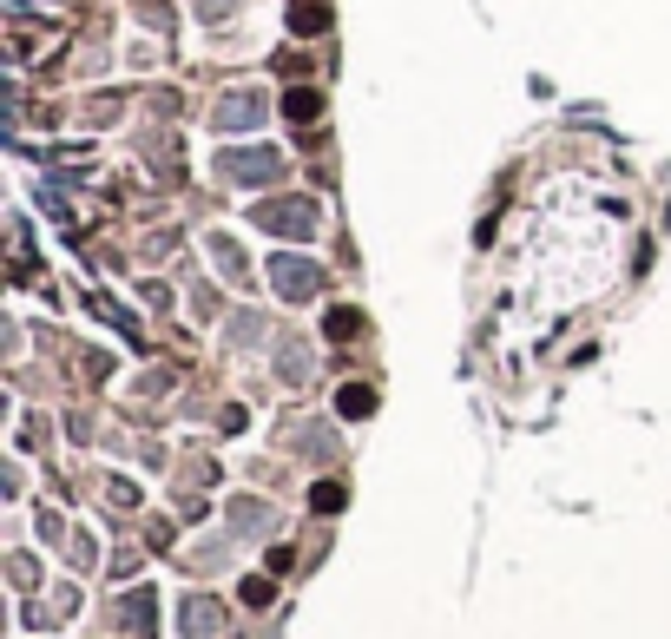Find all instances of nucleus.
<instances>
[{
	"label": "nucleus",
	"instance_id": "f257e3e1",
	"mask_svg": "<svg viewBox=\"0 0 671 639\" xmlns=\"http://www.w3.org/2000/svg\"><path fill=\"white\" fill-rule=\"evenodd\" d=\"M257 224L270 238H316V205L310 198H270V205H257Z\"/></svg>",
	"mask_w": 671,
	"mask_h": 639
},
{
	"label": "nucleus",
	"instance_id": "f03ea898",
	"mask_svg": "<svg viewBox=\"0 0 671 639\" xmlns=\"http://www.w3.org/2000/svg\"><path fill=\"white\" fill-rule=\"evenodd\" d=\"M224 178H237V185H270V178L283 172V159L270 152V145H250V152H224Z\"/></svg>",
	"mask_w": 671,
	"mask_h": 639
},
{
	"label": "nucleus",
	"instance_id": "7ed1b4c3",
	"mask_svg": "<svg viewBox=\"0 0 671 639\" xmlns=\"http://www.w3.org/2000/svg\"><path fill=\"white\" fill-rule=\"evenodd\" d=\"M270 284L283 290V297H316V284H323V271H316L310 257H277V264H270Z\"/></svg>",
	"mask_w": 671,
	"mask_h": 639
},
{
	"label": "nucleus",
	"instance_id": "20e7f679",
	"mask_svg": "<svg viewBox=\"0 0 671 639\" xmlns=\"http://www.w3.org/2000/svg\"><path fill=\"white\" fill-rule=\"evenodd\" d=\"M257 119H264V93H231V99L211 106V126L218 132H250Z\"/></svg>",
	"mask_w": 671,
	"mask_h": 639
},
{
	"label": "nucleus",
	"instance_id": "39448f33",
	"mask_svg": "<svg viewBox=\"0 0 671 639\" xmlns=\"http://www.w3.org/2000/svg\"><path fill=\"white\" fill-rule=\"evenodd\" d=\"M119 626L132 639H158V593H125L119 600Z\"/></svg>",
	"mask_w": 671,
	"mask_h": 639
},
{
	"label": "nucleus",
	"instance_id": "423d86ee",
	"mask_svg": "<svg viewBox=\"0 0 671 639\" xmlns=\"http://www.w3.org/2000/svg\"><path fill=\"white\" fill-rule=\"evenodd\" d=\"M218 626H224V607H218V600H204V593H191V600H185V633L191 639H211Z\"/></svg>",
	"mask_w": 671,
	"mask_h": 639
},
{
	"label": "nucleus",
	"instance_id": "0eeeda50",
	"mask_svg": "<svg viewBox=\"0 0 671 639\" xmlns=\"http://www.w3.org/2000/svg\"><path fill=\"white\" fill-rule=\"evenodd\" d=\"M283 112H290L297 126H310V119H323V93H310V86H290V93H283Z\"/></svg>",
	"mask_w": 671,
	"mask_h": 639
},
{
	"label": "nucleus",
	"instance_id": "6e6552de",
	"mask_svg": "<svg viewBox=\"0 0 671 639\" xmlns=\"http://www.w3.org/2000/svg\"><path fill=\"white\" fill-rule=\"evenodd\" d=\"M290 27H297V33H323V27H329V7H323V0H297Z\"/></svg>",
	"mask_w": 671,
	"mask_h": 639
},
{
	"label": "nucleus",
	"instance_id": "1a4fd4ad",
	"mask_svg": "<svg viewBox=\"0 0 671 639\" xmlns=\"http://www.w3.org/2000/svg\"><path fill=\"white\" fill-rule=\"evenodd\" d=\"M211 257H218V264H224V277H250V271H244V257H237V244H231V238H211Z\"/></svg>",
	"mask_w": 671,
	"mask_h": 639
},
{
	"label": "nucleus",
	"instance_id": "9d476101",
	"mask_svg": "<svg viewBox=\"0 0 671 639\" xmlns=\"http://www.w3.org/2000/svg\"><path fill=\"white\" fill-rule=\"evenodd\" d=\"M231 521H237V528H264V521H270V508H257V501H237V508H231Z\"/></svg>",
	"mask_w": 671,
	"mask_h": 639
},
{
	"label": "nucleus",
	"instance_id": "9b49d317",
	"mask_svg": "<svg viewBox=\"0 0 671 639\" xmlns=\"http://www.w3.org/2000/svg\"><path fill=\"white\" fill-rule=\"evenodd\" d=\"M343 488H336V481H323V488H310V508H323V514H336V508H343Z\"/></svg>",
	"mask_w": 671,
	"mask_h": 639
},
{
	"label": "nucleus",
	"instance_id": "f8f14e48",
	"mask_svg": "<svg viewBox=\"0 0 671 639\" xmlns=\"http://www.w3.org/2000/svg\"><path fill=\"white\" fill-rule=\"evenodd\" d=\"M356 330H362V317H356V310H336V317H329V336H336V343H349Z\"/></svg>",
	"mask_w": 671,
	"mask_h": 639
},
{
	"label": "nucleus",
	"instance_id": "ddd939ff",
	"mask_svg": "<svg viewBox=\"0 0 671 639\" xmlns=\"http://www.w3.org/2000/svg\"><path fill=\"white\" fill-rule=\"evenodd\" d=\"M369 409H375L369 389H343V416H369Z\"/></svg>",
	"mask_w": 671,
	"mask_h": 639
},
{
	"label": "nucleus",
	"instance_id": "4468645a",
	"mask_svg": "<svg viewBox=\"0 0 671 639\" xmlns=\"http://www.w3.org/2000/svg\"><path fill=\"white\" fill-rule=\"evenodd\" d=\"M277 363H283V376H303V343H283Z\"/></svg>",
	"mask_w": 671,
	"mask_h": 639
},
{
	"label": "nucleus",
	"instance_id": "2eb2a0df",
	"mask_svg": "<svg viewBox=\"0 0 671 639\" xmlns=\"http://www.w3.org/2000/svg\"><path fill=\"white\" fill-rule=\"evenodd\" d=\"M270 593H277V587H270V580H244V600H250V607H264Z\"/></svg>",
	"mask_w": 671,
	"mask_h": 639
},
{
	"label": "nucleus",
	"instance_id": "dca6fc26",
	"mask_svg": "<svg viewBox=\"0 0 671 639\" xmlns=\"http://www.w3.org/2000/svg\"><path fill=\"white\" fill-rule=\"evenodd\" d=\"M7 567H14V587H33V560H27V554H14Z\"/></svg>",
	"mask_w": 671,
	"mask_h": 639
},
{
	"label": "nucleus",
	"instance_id": "f3484780",
	"mask_svg": "<svg viewBox=\"0 0 671 639\" xmlns=\"http://www.w3.org/2000/svg\"><path fill=\"white\" fill-rule=\"evenodd\" d=\"M224 7H231V0H204V14H224Z\"/></svg>",
	"mask_w": 671,
	"mask_h": 639
}]
</instances>
